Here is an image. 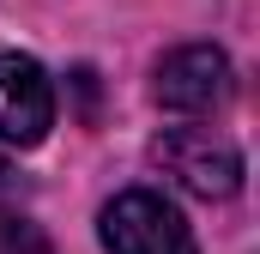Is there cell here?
Returning a JSON list of instances; mask_svg holds the SVG:
<instances>
[{
  "label": "cell",
  "instance_id": "obj_1",
  "mask_svg": "<svg viewBox=\"0 0 260 254\" xmlns=\"http://www.w3.org/2000/svg\"><path fill=\"white\" fill-rule=\"evenodd\" d=\"M97 236L109 254H200L194 230L182 224V212L151 188H127L97 212Z\"/></svg>",
  "mask_w": 260,
  "mask_h": 254
},
{
  "label": "cell",
  "instance_id": "obj_2",
  "mask_svg": "<svg viewBox=\"0 0 260 254\" xmlns=\"http://www.w3.org/2000/svg\"><path fill=\"white\" fill-rule=\"evenodd\" d=\"M151 164L176 182V188L200 194V200H230L242 188V151L212 133V127H170L151 145Z\"/></svg>",
  "mask_w": 260,
  "mask_h": 254
},
{
  "label": "cell",
  "instance_id": "obj_3",
  "mask_svg": "<svg viewBox=\"0 0 260 254\" xmlns=\"http://www.w3.org/2000/svg\"><path fill=\"white\" fill-rule=\"evenodd\" d=\"M236 91V73H230V55L212 49V43H188V49H170L157 73H151V97L176 115H212L224 109Z\"/></svg>",
  "mask_w": 260,
  "mask_h": 254
},
{
  "label": "cell",
  "instance_id": "obj_4",
  "mask_svg": "<svg viewBox=\"0 0 260 254\" xmlns=\"http://www.w3.org/2000/svg\"><path fill=\"white\" fill-rule=\"evenodd\" d=\"M55 127V85L30 55L0 49V145H43V133Z\"/></svg>",
  "mask_w": 260,
  "mask_h": 254
},
{
  "label": "cell",
  "instance_id": "obj_5",
  "mask_svg": "<svg viewBox=\"0 0 260 254\" xmlns=\"http://www.w3.org/2000/svg\"><path fill=\"white\" fill-rule=\"evenodd\" d=\"M0 254H55L30 218H0Z\"/></svg>",
  "mask_w": 260,
  "mask_h": 254
},
{
  "label": "cell",
  "instance_id": "obj_6",
  "mask_svg": "<svg viewBox=\"0 0 260 254\" xmlns=\"http://www.w3.org/2000/svg\"><path fill=\"white\" fill-rule=\"evenodd\" d=\"M12 200V164H6V151H0V206Z\"/></svg>",
  "mask_w": 260,
  "mask_h": 254
}]
</instances>
